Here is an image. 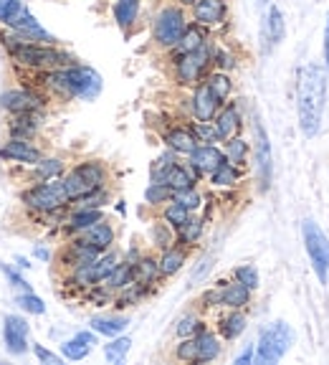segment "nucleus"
<instances>
[{
	"label": "nucleus",
	"mask_w": 329,
	"mask_h": 365,
	"mask_svg": "<svg viewBox=\"0 0 329 365\" xmlns=\"http://www.w3.org/2000/svg\"><path fill=\"white\" fill-rule=\"evenodd\" d=\"M23 81L33 84L46 97L56 102H94L102 94L104 81L97 68L86 63H71V66L48 68V71H16Z\"/></svg>",
	"instance_id": "nucleus-1"
},
{
	"label": "nucleus",
	"mask_w": 329,
	"mask_h": 365,
	"mask_svg": "<svg viewBox=\"0 0 329 365\" xmlns=\"http://www.w3.org/2000/svg\"><path fill=\"white\" fill-rule=\"evenodd\" d=\"M327 66L319 63H304L296 68V117H299V130L301 135L312 140L322 130V117H324V104H327Z\"/></svg>",
	"instance_id": "nucleus-2"
},
{
	"label": "nucleus",
	"mask_w": 329,
	"mask_h": 365,
	"mask_svg": "<svg viewBox=\"0 0 329 365\" xmlns=\"http://www.w3.org/2000/svg\"><path fill=\"white\" fill-rule=\"evenodd\" d=\"M0 46L6 48L16 71H48V68H61L79 63V58L68 48L58 43H31V41L18 38L13 31L0 26Z\"/></svg>",
	"instance_id": "nucleus-3"
},
{
	"label": "nucleus",
	"mask_w": 329,
	"mask_h": 365,
	"mask_svg": "<svg viewBox=\"0 0 329 365\" xmlns=\"http://www.w3.org/2000/svg\"><path fill=\"white\" fill-rule=\"evenodd\" d=\"M187 26H190V11L175 3V0H164L162 6L155 11L152 26H150L152 46L157 51L170 53L177 46V41L182 38Z\"/></svg>",
	"instance_id": "nucleus-4"
},
{
	"label": "nucleus",
	"mask_w": 329,
	"mask_h": 365,
	"mask_svg": "<svg viewBox=\"0 0 329 365\" xmlns=\"http://www.w3.org/2000/svg\"><path fill=\"white\" fill-rule=\"evenodd\" d=\"M18 203L36 218L53 216L58 211H66L71 200H68L66 190H63L61 178L58 180H43V182H31L18 193Z\"/></svg>",
	"instance_id": "nucleus-5"
},
{
	"label": "nucleus",
	"mask_w": 329,
	"mask_h": 365,
	"mask_svg": "<svg viewBox=\"0 0 329 365\" xmlns=\"http://www.w3.org/2000/svg\"><path fill=\"white\" fill-rule=\"evenodd\" d=\"M63 190H66L68 200H79L84 195L94 193L99 188H107L109 185V168L104 160L89 158L81 160L76 165H71L61 178Z\"/></svg>",
	"instance_id": "nucleus-6"
},
{
	"label": "nucleus",
	"mask_w": 329,
	"mask_h": 365,
	"mask_svg": "<svg viewBox=\"0 0 329 365\" xmlns=\"http://www.w3.org/2000/svg\"><path fill=\"white\" fill-rule=\"evenodd\" d=\"M167 58H170L172 81L180 89L190 91L213 71V41L208 46H203V48H198V51L167 53Z\"/></svg>",
	"instance_id": "nucleus-7"
},
{
	"label": "nucleus",
	"mask_w": 329,
	"mask_h": 365,
	"mask_svg": "<svg viewBox=\"0 0 329 365\" xmlns=\"http://www.w3.org/2000/svg\"><path fill=\"white\" fill-rule=\"evenodd\" d=\"M291 342H294V330L286 319H273L258 335V342H256V365H271L278 363L289 353Z\"/></svg>",
	"instance_id": "nucleus-8"
},
{
	"label": "nucleus",
	"mask_w": 329,
	"mask_h": 365,
	"mask_svg": "<svg viewBox=\"0 0 329 365\" xmlns=\"http://www.w3.org/2000/svg\"><path fill=\"white\" fill-rule=\"evenodd\" d=\"M301 239H304V249L309 254V262L317 274L319 284H327L329 282V239L324 234L319 223H314L312 218H304L301 221Z\"/></svg>",
	"instance_id": "nucleus-9"
},
{
	"label": "nucleus",
	"mask_w": 329,
	"mask_h": 365,
	"mask_svg": "<svg viewBox=\"0 0 329 365\" xmlns=\"http://www.w3.org/2000/svg\"><path fill=\"white\" fill-rule=\"evenodd\" d=\"M51 99L43 91L36 89L28 81H21V86H13L0 94V109L11 117V114H26V112H46Z\"/></svg>",
	"instance_id": "nucleus-10"
},
{
	"label": "nucleus",
	"mask_w": 329,
	"mask_h": 365,
	"mask_svg": "<svg viewBox=\"0 0 329 365\" xmlns=\"http://www.w3.org/2000/svg\"><path fill=\"white\" fill-rule=\"evenodd\" d=\"M254 168H256V180H258V190L266 193L273 182V155H271V143H268V135L263 130L261 120L254 122Z\"/></svg>",
	"instance_id": "nucleus-11"
},
{
	"label": "nucleus",
	"mask_w": 329,
	"mask_h": 365,
	"mask_svg": "<svg viewBox=\"0 0 329 365\" xmlns=\"http://www.w3.org/2000/svg\"><path fill=\"white\" fill-rule=\"evenodd\" d=\"M43 148L36 145V140H21V137H6L0 143V160L11 165L31 168L43 158Z\"/></svg>",
	"instance_id": "nucleus-12"
},
{
	"label": "nucleus",
	"mask_w": 329,
	"mask_h": 365,
	"mask_svg": "<svg viewBox=\"0 0 329 365\" xmlns=\"http://www.w3.org/2000/svg\"><path fill=\"white\" fill-rule=\"evenodd\" d=\"M190 11V21L208 29L210 34L223 26H228V18H231V3L228 0H198Z\"/></svg>",
	"instance_id": "nucleus-13"
},
{
	"label": "nucleus",
	"mask_w": 329,
	"mask_h": 365,
	"mask_svg": "<svg viewBox=\"0 0 329 365\" xmlns=\"http://www.w3.org/2000/svg\"><path fill=\"white\" fill-rule=\"evenodd\" d=\"M221 107H223V102L213 94V89H210L205 79L200 81L198 86L190 89V97H187V114H190V120L213 122Z\"/></svg>",
	"instance_id": "nucleus-14"
},
{
	"label": "nucleus",
	"mask_w": 329,
	"mask_h": 365,
	"mask_svg": "<svg viewBox=\"0 0 329 365\" xmlns=\"http://www.w3.org/2000/svg\"><path fill=\"white\" fill-rule=\"evenodd\" d=\"M3 29L13 31V34L18 36V38L23 41H31V43H58V38L53 34H48V31L41 26V21L33 16V13L28 11V8L23 6L21 13H18L16 18H11L8 21V26H3Z\"/></svg>",
	"instance_id": "nucleus-15"
},
{
	"label": "nucleus",
	"mask_w": 329,
	"mask_h": 365,
	"mask_svg": "<svg viewBox=\"0 0 329 365\" xmlns=\"http://www.w3.org/2000/svg\"><path fill=\"white\" fill-rule=\"evenodd\" d=\"M28 335L31 325L23 314H6L3 319V345H6V353L13 358H23L28 353Z\"/></svg>",
	"instance_id": "nucleus-16"
},
{
	"label": "nucleus",
	"mask_w": 329,
	"mask_h": 365,
	"mask_svg": "<svg viewBox=\"0 0 329 365\" xmlns=\"http://www.w3.org/2000/svg\"><path fill=\"white\" fill-rule=\"evenodd\" d=\"M102 218H107L104 208H71V205H68V211H66V216H63L58 231H61L66 239H71V236L84 234L86 228L99 223Z\"/></svg>",
	"instance_id": "nucleus-17"
},
{
	"label": "nucleus",
	"mask_w": 329,
	"mask_h": 365,
	"mask_svg": "<svg viewBox=\"0 0 329 365\" xmlns=\"http://www.w3.org/2000/svg\"><path fill=\"white\" fill-rule=\"evenodd\" d=\"M213 125H216V132H218V137H221V145L226 143V140H231V137H239L241 132H244V112H241V104L236 102V99H228V102L218 109Z\"/></svg>",
	"instance_id": "nucleus-18"
},
{
	"label": "nucleus",
	"mask_w": 329,
	"mask_h": 365,
	"mask_svg": "<svg viewBox=\"0 0 329 365\" xmlns=\"http://www.w3.org/2000/svg\"><path fill=\"white\" fill-rule=\"evenodd\" d=\"M46 112H26V114H11L6 122L8 137H21V140H36L43 130Z\"/></svg>",
	"instance_id": "nucleus-19"
},
{
	"label": "nucleus",
	"mask_w": 329,
	"mask_h": 365,
	"mask_svg": "<svg viewBox=\"0 0 329 365\" xmlns=\"http://www.w3.org/2000/svg\"><path fill=\"white\" fill-rule=\"evenodd\" d=\"M162 143H164V148L172 150L177 158H187V155L198 148V140H195L193 130H190L187 122H182V125L177 122V125L167 127V130L162 132Z\"/></svg>",
	"instance_id": "nucleus-20"
},
{
	"label": "nucleus",
	"mask_w": 329,
	"mask_h": 365,
	"mask_svg": "<svg viewBox=\"0 0 329 365\" xmlns=\"http://www.w3.org/2000/svg\"><path fill=\"white\" fill-rule=\"evenodd\" d=\"M185 160L200 173V175L208 178L210 173L216 170L223 160H226V153H223V145H198Z\"/></svg>",
	"instance_id": "nucleus-21"
},
{
	"label": "nucleus",
	"mask_w": 329,
	"mask_h": 365,
	"mask_svg": "<svg viewBox=\"0 0 329 365\" xmlns=\"http://www.w3.org/2000/svg\"><path fill=\"white\" fill-rule=\"evenodd\" d=\"M203 180H205V178L200 175V173L195 170L187 160H185V163H180V160H177L175 165L164 173V178L160 182H167V185L172 188V193H180V190L195 188V185H198V182H203Z\"/></svg>",
	"instance_id": "nucleus-22"
},
{
	"label": "nucleus",
	"mask_w": 329,
	"mask_h": 365,
	"mask_svg": "<svg viewBox=\"0 0 329 365\" xmlns=\"http://www.w3.org/2000/svg\"><path fill=\"white\" fill-rule=\"evenodd\" d=\"M249 327V314L246 309H226L223 314H218L216 319V332L223 337V342L239 340Z\"/></svg>",
	"instance_id": "nucleus-23"
},
{
	"label": "nucleus",
	"mask_w": 329,
	"mask_h": 365,
	"mask_svg": "<svg viewBox=\"0 0 329 365\" xmlns=\"http://www.w3.org/2000/svg\"><path fill=\"white\" fill-rule=\"evenodd\" d=\"M140 16H142V0H114L112 3V18L125 36L137 29Z\"/></svg>",
	"instance_id": "nucleus-24"
},
{
	"label": "nucleus",
	"mask_w": 329,
	"mask_h": 365,
	"mask_svg": "<svg viewBox=\"0 0 329 365\" xmlns=\"http://www.w3.org/2000/svg\"><path fill=\"white\" fill-rule=\"evenodd\" d=\"M94 345H99V335L89 327V330H81V332H76L74 337L63 340L61 355H63V360H84L91 355Z\"/></svg>",
	"instance_id": "nucleus-25"
},
{
	"label": "nucleus",
	"mask_w": 329,
	"mask_h": 365,
	"mask_svg": "<svg viewBox=\"0 0 329 365\" xmlns=\"http://www.w3.org/2000/svg\"><path fill=\"white\" fill-rule=\"evenodd\" d=\"M187 259H190V249L182 244H172L167 246V249L160 251V274H162V279H170V277H175L177 272H182V267L187 264Z\"/></svg>",
	"instance_id": "nucleus-26"
},
{
	"label": "nucleus",
	"mask_w": 329,
	"mask_h": 365,
	"mask_svg": "<svg viewBox=\"0 0 329 365\" xmlns=\"http://www.w3.org/2000/svg\"><path fill=\"white\" fill-rule=\"evenodd\" d=\"M221 287V309H246L254 299V292L241 282H218Z\"/></svg>",
	"instance_id": "nucleus-27"
},
{
	"label": "nucleus",
	"mask_w": 329,
	"mask_h": 365,
	"mask_svg": "<svg viewBox=\"0 0 329 365\" xmlns=\"http://www.w3.org/2000/svg\"><path fill=\"white\" fill-rule=\"evenodd\" d=\"M66 170H68V165H66V160L63 158H56V155H43L36 165H31L28 180L31 182L58 180V178H63V173Z\"/></svg>",
	"instance_id": "nucleus-28"
},
{
	"label": "nucleus",
	"mask_w": 329,
	"mask_h": 365,
	"mask_svg": "<svg viewBox=\"0 0 329 365\" xmlns=\"http://www.w3.org/2000/svg\"><path fill=\"white\" fill-rule=\"evenodd\" d=\"M79 236L89 246H94V249H97L99 254H104V251L114 249V244H117V231H114V226L107 221V218H102L99 223H94L91 228H86L84 234H79Z\"/></svg>",
	"instance_id": "nucleus-29"
},
{
	"label": "nucleus",
	"mask_w": 329,
	"mask_h": 365,
	"mask_svg": "<svg viewBox=\"0 0 329 365\" xmlns=\"http://www.w3.org/2000/svg\"><path fill=\"white\" fill-rule=\"evenodd\" d=\"M155 292V287L142 284V282H130L127 287H122L117 294H114V309H127V307H137L140 302H145L150 294Z\"/></svg>",
	"instance_id": "nucleus-30"
},
{
	"label": "nucleus",
	"mask_w": 329,
	"mask_h": 365,
	"mask_svg": "<svg viewBox=\"0 0 329 365\" xmlns=\"http://www.w3.org/2000/svg\"><path fill=\"white\" fill-rule=\"evenodd\" d=\"M89 327L97 335H104V337H117L130 327V317L127 314H94L89 319Z\"/></svg>",
	"instance_id": "nucleus-31"
},
{
	"label": "nucleus",
	"mask_w": 329,
	"mask_h": 365,
	"mask_svg": "<svg viewBox=\"0 0 329 365\" xmlns=\"http://www.w3.org/2000/svg\"><path fill=\"white\" fill-rule=\"evenodd\" d=\"M244 170H246V168L233 165L231 160H223L221 165L210 173L205 180H208L213 188H239L241 180H244Z\"/></svg>",
	"instance_id": "nucleus-32"
},
{
	"label": "nucleus",
	"mask_w": 329,
	"mask_h": 365,
	"mask_svg": "<svg viewBox=\"0 0 329 365\" xmlns=\"http://www.w3.org/2000/svg\"><path fill=\"white\" fill-rule=\"evenodd\" d=\"M210 31L203 29V26H198V23L190 21V26L185 29V34H182V38L177 41V46L172 48L170 53H187V51H198V48H203V46L210 43Z\"/></svg>",
	"instance_id": "nucleus-33"
},
{
	"label": "nucleus",
	"mask_w": 329,
	"mask_h": 365,
	"mask_svg": "<svg viewBox=\"0 0 329 365\" xmlns=\"http://www.w3.org/2000/svg\"><path fill=\"white\" fill-rule=\"evenodd\" d=\"M198 337V360L195 363L198 365H203V363H213V360H218L221 358V353H223V337L218 335L216 330H203L200 335H195Z\"/></svg>",
	"instance_id": "nucleus-34"
},
{
	"label": "nucleus",
	"mask_w": 329,
	"mask_h": 365,
	"mask_svg": "<svg viewBox=\"0 0 329 365\" xmlns=\"http://www.w3.org/2000/svg\"><path fill=\"white\" fill-rule=\"evenodd\" d=\"M205 223H208V221H205L203 216H198V213H190V218H187V221L182 223V226L175 231L177 244L187 246V249L193 251L195 246L200 244V239H203V234H205Z\"/></svg>",
	"instance_id": "nucleus-35"
},
{
	"label": "nucleus",
	"mask_w": 329,
	"mask_h": 365,
	"mask_svg": "<svg viewBox=\"0 0 329 365\" xmlns=\"http://www.w3.org/2000/svg\"><path fill=\"white\" fill-rule=\"evenodd\" d=\"M135 282H142V284L157 287L162 282V274H160V262L155 254H142V257L135 262Z\"/></svg>",
	"instance_id": "nucleus-36"
},
{
	"label": "nucleus",
	"mask_w": 329,
	"mask_h": 365,
	"mask_svg": "<svg viewBox=\"0 0 329 365\" xmlns=\"http://www.w3.org/2000/svg\"><path fill=\"white\" fill-rule=\"evenodd\" d=\"M286 36V23L284 13L278 6H271L266 13V21H263V38L268 41V46H278Z\"/></svg>",
	"instance_id": "nucleus-37"
},
{
	"label": "nucleus",
	"mask_w": 329,
	"mask_h": 365,
	"mask_svg": "<svg viewBox=\"0 0 329 365\" xmlns=\"http://www.w3.org/2000/svg\"><path fill=\"white\" fill-rule=\"evenodd\" d=\"M130 282H135V264L127 262V259L122 257V262L117 264V267L112 269V274H109L104 282H99V284H104L107 289H112L114 294H117V292H120L122 287L130 284Z\"/></svg>",
	"instance_id": "nucleus-38"
},
{
	"label": "nucleus",
	"mask_w": 329,
	"mask_h": 365,
	"mask_svg": "<svg viewBox=\"0 0 329 365\" xmlns=\"http://www.w3.org/2000/svg\"><path fill=\"white\" fill-rule=\"evenodd\" d=\"M223 153H226V160H231L233 165L239 168H246L251 160V145L246 143L244 137H231V140H226L223 143Z\"/></svg>",
	"instance_id": "nucleus-39"
},
{
	"label": "nucleus",
	"mask_w": 329,
	"mask_h": 365,
	"mask_svg": "<svg viewBox=\"0 0 329 365\" xmlns=\"http://www.w3.org/2000/svg\"><path fill=\"white\" fill-rule=\"evenodd\" d=\"M130 350H132V337H127L125 332H122V335H117V337H109V342L104 345V360L112 365H122Z\"/></svg>",
	"instance_id": "nucleus-40"
},
{
	"label": "nucleus",
	"mask_w": 329,
	"mask_h": 365,
	"mask_svg": "<svg viewBox=\"0 0 329 365\" xmlns=\"http://www.w3.org/2000/svg\"><path fill=\"white\" fill-rule=\"evenodd\" d=\"M205 81H208V86L213 89V94H216L218 99H221L223 104L228 102V99L233 97V79L228 71H221V68H213L208 76H205Z\"/></svg>",
	"instance_id": "nucleus-41"
},
{
	"label": "nucleus",
	"mask_w": 329,
	"mask_h": 365,
	"mask_svg": "<svg viewBox=\"0 0 329 365\" xmlns=\"http://www.w3.org/2000/svg\"><path fill=\"white\" fill-rule=\"evenodd\" d=\"M203 330H208V322H205L198 312L182 314V317L175 322V335L177 337H195V335H200Z\"/></svg>",
	"instance_id": "nucleus-42"
},
{
	"label": "nucleus",
	"mask_w": 329,
	"mask_h": 365,
	"mask_svg": "<svg viewBox=\"0 0 329 365\" xmlns=\"http://www.w3.org/2000/svg\"><path fill=\"white\" fill-rule=\"evenodd\" d=\"M172 188L167 182H157V180H150V185L145 188V203L150 208H162L164 203H170L172 200Z\"/></svg>",
	"instance_id": "nucleus-43"
},
{
	"label": "nucleus",
	"mask_w": 329,
	"mask_h": 365,
	"mask_svg": "<svg viewBox=\"0 0 329 365\" xmlns=\"http://www.w3.org/2000/svg\"><path fill=\"white\" fill-rule=\"evenodd\" d=\"M160 218H162V221L167 223L170 228H175V231H177V228H180L182 223L190 218V211H187L182 203H177V200L172 198L170 203H164L162 208H160Z\"/></svg>",
	"instance_id": "nucleus-44"
},
{
	"label": "nucleus",
	"mask_w": 329,
	"mask_h": 365,
	"mask_svg": "<svg viewBox=\"0 0 329 365\" xmlns=\"http://www.w3.org/2000/svg\"><path fill=\"white\" fill-rule=\"evenodd\" d=\"M150 241H152L155 249H167V246H172L177 241L175 236V228H170L167 223L160 218V221H155L152 226H150Z\"/></svg>",
	"instance_id": "nucleus-45"
},
{
	"label": "nucleus",
	"mask_w": 329,
	"mask_h": 365,
	"mask_svg": "<svg viewBox=\"0 0 329 365\" xmlns=\"http://www.w3.org/2000/svg\"><path fill=\"white\" fill-rule=\"evenodd\" d=\"M16 304L23 309V312L33 314V317L46 314V302L41 299L38 294H36L33 289H31V292H16Z\"/></svg>",
	"instance_id": "nucleus-46"
},
{
	"label": "nucleus",
	"mask_w": 329,
	"mask_h": 365,
	"mask_svg": "<svg viewBox=\"0 0 329 365\" xmlns=\"http://www.w3.org/2000/svg\"><path fill=\"white\" fill-rule=\"evenodd\" d=\"M172 358L180 363H195L198 360V337H177V345L172 348Z\"/></svg>",
	"instance_id": "nucleus-47"
},
{
	"label": "nucleus",
	"mask_w": 329,
	"mask_h": 365,
	"mask_svg": "<svg viewBox=\"0 0 329 365\" xmlns=\"http://www.w3.org/2000/svg\"><path fill=\"white\" fill-rule=\"evenodd\" d=\"M187 125H190V130H193L198 145H221V137H218L216 125H213V122H195V120H190Z\"/></svg>",
	"instance_id": "nucleus-48"
},
{
	"label": "nucleus",
	"mask_w": 329,
	"mask_h": 365,
	"mask_svg": "<svg viewBox=\"0 0 329 365\" xmlns=\"http://www.w3.org/2000/svg\"><path fill=\"white\" fill-rule=\"evenodd\" d=\"M231 277L236 282H241V284H246L251 292H258V287H261V277H258V269L251 267V264H241V267H236L231 272Z\"/></svg>",
	"instance_id": "nucleus-49"
},
{
	"label": "nucleus",
	"mask_w": 329,
	"mask_h": 365,
	"mask_svg": "<svg viewBox=\"0 0 329 365\" xmlns=\"http://www.w3.org/2000/svg\"><path fill=\"white\" fill-rule=\"evenodd\" d=\"M172 198L177 200V203H182L190 213H200L205 205V195L200 193V188L195 185V188H187V190H180V193H175Z\"/></svg>",
	"instance_id": "nucleus-50"
},
{
	"label": "nucleus",
	"mask_w": 329,
	"mask_h": 365,
	"mask_svg": "<svg viewBox=\"0 0 329 365\" xmlns=\"http://www.w3.org/2000/svg\"><path fill=\"white\" fill-rule=\"evenodd\" d=\"M175 163H177V155L172 153V150L164 148V153L160 155L157 160H155L152 165H150V180H157L160 182L164 178V173L170 170V168L175 165Z\"/></svg>",
	"instance_id": "nucleus-51"
},
{
	"label": "nucleus",
	"mask_w": 329,
	"mask_h": 365,
	"mask_svg": "<svg viewBox=\"0 0 329 365\" xmlns=\"http://www.w3.org/2000/svg\"><path fill=\"white\" fill-rule=\"evenodd\" d=\"M0 274L6 277L8 284H11L16 292H31V289H33V287L26 282V277H23L18 267H11V264H0Z\"/></svg>",
	"instance_id": "nucleus-52"
},
{
	"label": "nucleus",
	"mask_w": 329,
	"mask_h": 365,
	"mask_svg": "<svg viewBox=\"0 0 329 365\" xmlns=\"http://www.w3.org/2000/svg\"><path fill=\"white\" fill-rule=\"evenodd\" d=\"M213 68H221V71H228V74L236 68V56L228 53L223 46L216 43V41H213Z\"/></svg>",
	"instance_id": "nucleus-53"
},
{
	"label": "nucleus",
	"mask_w": 329,
	"mask_h": 365,
	"mask_svg": "<svg viewBox=\"0 0 329 365\" xmlns=\"http://www.w3.org/2000/svg\"><path fill=\"white\" fill-rule=\"evenodd\" d=\"M31 350H33L36 360H38V363H43V365H61L63 363V355H56L53 350L43 348L41 342H33V345H31Z\"/></svg>",
	"instance_id": "nucleus-54"
},
{
	"label": "nucleus",
	"mask_w": 329,
	"mask_h": 365,
	"mask_svg": "<svg viewBox=\"0 0 329 365\" xmlns=\"http://www.w3.org/2000/svg\"><path fill=\"white\" fill-rule=\"evenodd\" d=\"M23 8V0H0V26H8L11 18H16Z\"/></svg>",
	"instance_id": "nucleus-55"
},
{
	"label": "nucleus",
	"mask_w": 329,
	"mask_h": 365,
	"mask_svg": "<svg viewBox=\"0 0 329 365\" xmlns=\"http://www.w3.org/2000/svg\"><path fill=\"white\" fill-rule=\"evenodd\" d=\"M198 302L203 309H221V287L216 284V287H210V289H205Z\"/></svg>",
	"instance_id": "nucleus-56"
},
{
	"label": "nucleus",
	"mask_w": 329,
	"mask_h": 365,
	"mask_svg": "<svg viewBox=\"0 0 329 365\" xmlns=\"http://www.w3.org/2000/svg\"><path fill=\"white\" fill-rule=\"evenodd\" d=\"M254 360H256V345H254V342H249V345H246V348L236 355V360H233V363H236V365H251Z\"/></svg>",
	"instance_id": "nucleus-57"
},
{
	"label": "nucleus",
	"mask_w": 329,
	"mask_h": 365,
	"mask_svg": "<svg viewBox=\"0 0 329 365\" xmlns=\"http://www.w3.org/2000/svg\"><path fill=\"white\" fill-rule=\"evenodd\" d=\"M33 259H38V262H53V251L48 249L46 244H36L33 246Z\"/></svg>",
	"instance_id": "nucleus-58"
},
{
	"label": "nucleus",
	"mask_w": 329,
	"mask_h": 365,
	"mask_svg": "<svg viewBox=\"0 0 329 365\" xmlns=\"http://www.w3.org/2000/svg\"><path fill=\"white\" fill-rule=\"evenodd\" d=\"M322 56H324V66L329 71V11L327 18H324V41H322Z\"/></svg>",
	"instance_id": "nucleus-59"
},
{
	"label": "nucleus",
	"mask_w": 329,
	"mask_h": 365,
	"mask_svg": "<svg viewBox=\"0 0 329 365\" xmlns=\"http://www.w3.org/2000/svg\"><path fill=\"white\" fill-rule=\"evenodd\" d=\"M16 267L21 269V272H28V269L33 267V264H31V262H28V259H26V257H16Z\"/></svg>",
	"instance_id": "nucleus-60"
},
{
	"label": "nucleus",
	"mask_w": 329,
	"mask_h": 365,
	"mask_svg": "<svg viewBox=\"0 0 329 365\" xmlns=\"http://www.w3.org/2000/svg\"><path fill=\"white\" fill-rule=\"evenodd\" d=\"M175 3H180L182 8H193L195 3H198V0H175Z\"/></svg>",
	"instance_id": "nucleus-61"
},
{
	"label": "nucleus",
	"mask_w": 329,
	"mask_h": 365,
	"mask_svg": "<svg viewBox=\"0 0 329 365\" xmlns=\"http://www.w3.org/2000/svg\"><path fill=\"white\" fill-rule=\"evenodd\" d=\"M256 3H261V6H266V3H268V0H256Z\"/></svg>",
	"instance_id": "nucleus-62"
}]
</instances>
